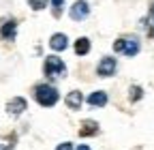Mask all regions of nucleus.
I'll return each instance as SVG.
<instances>
[{"mask_svg":"<svg viewBox=\"0 0 154 150\" xmlns=\"http://www.w3.org/2000/svg\"><path fill=\"white\" fill-rule=\"evenodd\" d=\"M51 5H54V13L58 15L60 9H62V5H64V0H51Z\"/></svg>","mask_w":154,"mask_h":150,"instance_id":"obj_16","label":"nucleus"},{"mask_svg":"<svg viewBox=\"0 0 154 150\" xmlns=\"http://www.w3.org/2000/svg\"><path fill=\"white\" fill-rule=\"evenodd\" d=\"M58 90L54 86H47V84H38L34 86V99L38 101V105H43V107H51L58 103Z\"/></svg>","mask_w":154,"mask_h":150,"instance_id":"obj_1","label":"nucleus"},{"mask_svg":"<svg viewBox=\"0 0 154 150\" xmlns=\"http://www.w3.org/2000/svg\"><path fill=\"white\" fill-rule=\"evenodd\" d=\"M113 52L118 54H124V56H137L139 54V41L135 39V36H122L113 43Z\"/></svg>","mask_w":154,"mask_h":150,"instance_id":"obj_2","label":"nucleus"},{"mask_svg":"<svg viewBox=\"0 0 154 150\" xmlns=\"http://www.w3.org/2000/svg\"><path fill=\"white\" fill-rule=\"evenodd\" d=\"M64 103H66V107H69V109H79V107H82V103H84L82 92H79V90H71L69 95H66V99H64Z\"/></svg>","mask_w":154,"mask_h":150,"instance_id":"obj_9","label":"nucleus"},{"mask_svg":"<svg viewBox=\"0 0 154 150\" xmlns=\"http://www.w3.org/2000/svg\"><path fill=\"white\" fill-rule=\"evenodd\" d=\"M56 150H73V148H71V144H69V142H64V144H60V146H58Z\"/></svg>","mask_w":154,"mask_h":150,"instance_id":"obj_17","label":"nucleus"},{"mask_svg":"<svg viewBox=\"0 0 154 150\" xmlns=\"http://www.w3.org/2000/svg\"><path fill=\"white\" fill-rule=\"evenodd\" d=\"M79 137H92V135H96L99 133V124H96L94 120H84L82 124H79Z\"/></svg>","mask_w":154,"mask_h":150,"instance_id":"obj_8","label":"nucleus"},{"mask_svg":"<svg viewBox=\"0 0 154 150\" xmlns=\"http://www.w3.org/2000/svg\"><path fill=\"white\" fill-rule=\"evenodd\" d=\"M113 71H116V58H103L101 62H99V69H96V73L101 75V77H109V75H113Z\"/></svg>","mask_w":154,"mask_h":150,"instance_id":"obj_7","label":"nucleus"},{"mask_svg":"<svg viewBox=\"0 0 154 150\" xmlns=\"http://www.w3.org/2000/svg\"><path fill=\"white\" fill-rule=\"evenodd\" d=\"M17 34V22L15 20H5L0 24V36H2L5 41H13Z\"/></svg>","mask_w":154,"mask_h":150,"instance_id":"obj_5","label":"nucleus"},{"mask_svg":"<svg viewBox=\"0 0 154 150\" xmlns=\"http://www.w3.org/2000/svg\"><path fill=\"white\" fill-rule=\"evenodd\" d=\"M15 144H5V146H0V150H9V148H13Z\"/></svg>","mask_w":154,"mask_h":150,"instance_id":"obj_18","label":"nucleus"},{"mask_svg":"<svg viewBox=\"0 0 154 150\" xmlns=\"http://www.w3.org/2000/svg\"><path fill=\"white\" fill-rule=\"evenodd\" d=\"M88 13H90V7H88V2H86V0H77V2H73V7H71V11H69L71 20H75V22L86 20V17H88Z\"/></svg>","mask_w":154,"mask_h":150,"instance_id":"obj_4","label":"nucleus"},{"mask_svg":"<svg viewBox=\"0 0 154 150\" xmlns=\"http://www.w3.org/2000/svg\"><path fill=\"white\" fill-rule=\"evenodd\" d=\"M28 5H30L34 11H41V9L47 7V0H28Z\"/></svg>","mask_w":154,"mask_h":150,"instance_id":"obj_15","label":"nucleus"},{"mask_svg":"<svg viewBox=\"0 0 154 150\" xmlns=\"http://www.w3.org/2000/svg\"><path fill=\"white\" fill-rule=\"evenodd\" d=\"M77 150H90L88 146H79V148H77Z\"/></svg>","mask_w":154,"mask_h":150,"instance_id":"obj_19","label":"nucleus"},{"mask_svg":"<svg viewBox=\"0 0 154 150\" xmlns=\"http://www.w3.org/2000/svg\"><path fill=\"white\" fill-rule=\"evenodd\" d=\"M66 45H69L66 34H62V32H56V34L51 36V39H49V47H51V49H56V52L66 49Z\"/></svg>","mask_w":154,"mask_h":150,"instance_id":"obj_10","label":"nucleus"},{"mask_svg":"<svg viewBox=\"0 0 154 150\" xmlns=\"http://www.w3.org/2000/svg\"><path fill=\"white\" fill-rule=\"evenodd\" d=\"M128 92H131V95H128V97H131V101H139V99L143 97V90H141V86H133Z\"/></svg>","mask_w":154,"mask_h":150,"instance_id":"obj_14","label":"nucleus"},{"mask_svg":"<svg viewBox=\"0 0 154 150\" xmlns=\"http://www.w3.org/2000/svg\"><path fill=\"white\" fill-rule=\"evenodd\" d=\"M88 52H90V39L82 36V39L75 41V54H77V56H86Z\"/></svg>","mask_w":154,"mask_h":150,"instance_id":"obj_12","label":"nucleus"},{"mask_svg":"<svg viewBox=\"0 0 154 150\" xmlns=\"http://www.w3.org/2000/svg\"><path fill=\"white\" fill-rule=\"evenodd\" d=\"M146 32H148V39H154V2L148 11V24H146Z\"/></svg>","mask_w":154,"mask_h":150,"instance_id":"obj_13","label":"nucleus"},{"mask_svg":"<svg viewBox=\"0 0 154 150\" xmlns=\"http://www.w3.org/2000/svg\"><path fill=\"white\" fill-rule=\"evenodd\" d=\"M88 103L92 107H103V105H107V95L103 90H96V92H92V95L88 97Z\"/></svg>","mask_w":154,"mask_h":150,"instance_id":"obj_11","label":"nucleus"},{"mask_svg":"<svg viewBox=\"0 0 154 150\" xmlns=\"http://www.w3.org/2000/svg\"><path fill=\"white\" fill-rule=\"evenodd\" d=\"M26 107H28V103H26V99H22V97H15V99H11V101L7 103V111H9L11 116H19Z\"/></svg>","mask_w":154,"mask_h":150,"instance_id":"obj_6","label":"nucleus"},{"mask_svg":"<svg viewBox=\"0 0 154 150\" xmlns=\"http://www.w3.org/2000/svg\"><path fill=\"white\" fill-rule=\"evenodd\" d=\"M43 71H45L47 77H62V75L66 73V67H64V62L58 58V56H47Z\"/></svg>","mask_w":154,"mask_h":150,"instance_id":"obj_3","label":"nucleus"}]
</instances>
